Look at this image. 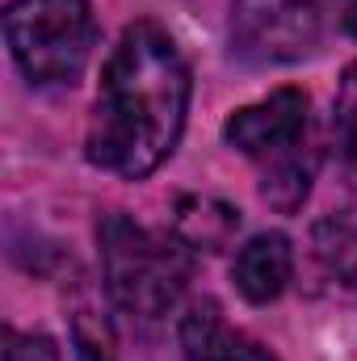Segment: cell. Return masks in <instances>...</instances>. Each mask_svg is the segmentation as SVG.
Returning <instances> with one entry per match:
<instances>
[{"mask_svg": "<svg viewBox=\"0 0 357 361\" xmlns=\"http://www.w3.org/2000/svg\"><path fill=\"white\" fill-rule=\"evenodd\" d=\"M311 248L320 269L341 286H357V206L324 214L311 231Z\"/></svg>", "mask_w": 357, "mask_h": 361, "instance_id": "cell-8", "label": "cell"}, {"mask_svg": "<svg viewBox=\"0 0 357 361\" xmlns=\"http://www.w3.org/2000/svg\"><path fill=\"white\" fill-rule=\"evenodd\" d=\"M72 345H76V357L80 361H118L109 324L97 311H89V307H80L72 315Z\"/></svg>", "mask_w": 357, "mask_h": 361, "instance_id": "cell-9", "label": "cell"}, {"mask_svg": "<svg viewBox=\"0 0 357 361\" xmlns=\"http://www.w3.org/2000/svg\"><path fill=\"white\" fill-rule=\"evenodd\" d=\"M307 109L311 101L303 89H277L257 105L236 109L223 126L227 143L257 160L261 197L282 214H294L307 202L320 164V152L307 139Z\"/></svg>", "mask_w": 357, "mask_h": 361, "instance_id": "cell-3", "label": "cell"}, {"mask_svg": "<svg viewBox=\"0 0 357 361\" xmlns=\"http://www.w3.org/2000/svg\"><path fill=\"white\" fill-rule=\"evenodd\" d=\"M345 30H349V34L357 38V0L349 4V13H345Z\"/></svg>", "mask_w": 357, "mask_h": 361, "instance_id": "cell-13", "label": "cell"}, {"mask_svg": "<svg viewBox=\"0 0 357 361\" xmlns=\"http://www.w3.org/2000/svg\"><path fill=\"white\" fill-rule=\"evenodd\" d=\"M97 244H101L105 294L131 319L143 324L164 319L189 290L193 248L177 235L139 227L126 214H105L97 227Z\"/></svg>", "mask_w": 357, "mask_h": 361, "instance_id": "cell-2", "label": "cell"}, {"mask_svg": "<svg viewBox=\"0 0 357 361\" xmlns=\"http://www.w3.org/2000/svg\"><path fill=\"white\" fill-rule=\"evenodd\" d=\"M236 231H240V210L223 197L189 193L173 210V235L185 240L193 252H219L236 240Z\"/></svg>", "mask_w": 357, "mask_h": 361, "instance_id": "cell-7", "label": "cell"}, {"mask_svg": "<svg viewBox=\"0 0 357 361\" xmlns=\"http://www.w3.org/2000/svg\"><path fill=\"white\" fill-rule=\"evenodd\" d=\"M324 30L320 0H231V51L244 63H298Z\"/></svg>", "mask_w": 357, "mask_h": 361, "instance_id": "cell-5", "label": "cell"}, {"mask_svg": "<svg viewBox=\"0 0 357 361\" xmlns=\"http://www.w3.org/2000/svg\"><path fill=\"white\" fill-rule=\"evenodd\" d=\"M4 42L30 85H72L92 55L97 21L89 0H13Z\"/></svg>", "mask_w": 357, "mask_h": 361, "instance_id": "cell-4", "label": "cell"}, {"mask_svg": "<svg viewBox=\"0 0 357 361\" xmlns=\"http://www.w3.org/2000/svg\"><path fill=\"white\" fill-rule=\"evenodd\" d=\"M214 361H273L265 353V349H257L253 341H244V345H236L231 353H223V357H214Z\"/></svg>", "mask_w": 357, "mask_h": 361, "instance_id": "cell-12", "label": "cell"}, {"mask_svg": "<svg viewBox=\"0 0 357 361\" xmlns=\"http://www.w3.org/2000/svg\"><path fill=\"white\" fill-rule=\"evenodd\" d=\"M189 68L173 34L156 21L122 30L92 101L85 156L122 180L152 177L181 143L189 114Z\"/></svg>", "mask_w": 357, "mask_h": 361, "instance_id": "cell-1", "label": "cell"}, {"mask_svg": "<svg viewBox=\"0 0 357 361\" xmlns=\"http://www.w3.org/2000/svg\"><path fill=\"white\" fill-rule=\"evenodd\" d=\"M337 143L349 156V164H357V63L345 68L337 92Z\"/></svg>", "mask_w": 357, "mask_h": 361, "instance_id": "cell-10", "label": "cell"}, {"mask_svg": "<svg viewBox=\"0 0 357 361\" xmlns=\"http://www.w3.org/2000/svg\"><path fill=\"white\" fill-rule=\"evenodd\" d=\"M4 361H59V349L47 341V336H25V332H13L8 328V336H4Z\"/></svg>", "mask_w": 357, "mask_h": 361, "instance_id": "cell-11", "label": "cell"}, {"mask_svg": "<svg viewBox=\"0 0 357 361\" xmlns=\"http://www.w3.org/2000/svg\"><path fill=\"white\" fill-rule=\"evenodd\" d=\"M290 273H294V248H290V240L282 231H261V235H253L236 252L231 281H236V290L248 302L265 307V302H273L290 286Z\"/></svg>", "mask_w": 357, "mask_h": 361, "instance_id": "cell-6", "label": "cell"}]
</instances>
